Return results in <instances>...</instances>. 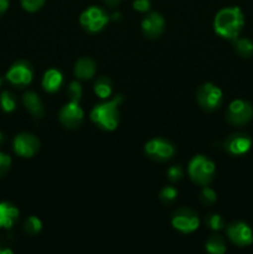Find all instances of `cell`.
<instances>
[{
    "label": "cell",
    "instance_id": "cell-1",
    "mask_svg": "<svg viewBox=\"0 0 253 254\" xmlns=\"http://www.w3.org/2000/svg\"><path fill=\"white\" fill-rule=\"evenodd\" d=\"M245 25V16L238 6L225 7L216 14L213 29L216 34L228 40L237 39Z\"/></svg>",
    "mask_w": 253,
    "mask_h": 254
},
{
    "label": "cell",
    "instance_id": "cell-2",
    "mask_svg": "<svg viewBox=\"0 0 253 254\" xmlns=\"http://www.w3.org/2000/svg\"><path fill=\"white\" fill-rule=\"evenodd\" d=\"M122 102L123 96L118 94L112 101L96 106L91 112L92 122L104 130H114L119 123V106Z\"/></svg>",
    "mask_w": 253,
    "mask_h": 254
},
{
    "label": "cell",
    "instance_id": "cell-3",
    "mask_svg": "<svg viewBox=\"0 0 253 254\" xmlns=\"http://www.w3.org/2000/svg\"><path fill=\"white\" fill-rule=\"evenodd\" d=\"M215 171L213 161L203 155H196L189 164V175L191 180L201 186L208 185L213 180Z\"/></svg>",
    "mask_w": 253,
    "mask_h": 254
},
{
    "label": "cell",
    "instance_id": "cell-4",
    "mask_svg": "<svg viewBox=\"0 0 253 254\" xmlns=\"http://www.w3.org/2000/svg\"><path fill=\"white\" fill-rule=\"evenodd\" d=\"M253 117V107L250 102L243 101V99H235L228 106L226 112V119L228 123L233 126H245L252 119Z\"/></svg>",
    "mask_w": 253,
    "mask_h": 254
},
{
    "label": "cell",
    "instance_id": "cell-5",
    "mask_svg": "<svg viewBox=\"0 0 253 254\" xmlns=\"http://www.w3.org/2000/svg\"><path fill=\"white\" fill-rule=\"evenodd\" d=\"M198 104L205 111H215L222 103V91L213 83H203L198 87L196 93Z\"/></svg>",
    "mask_w": 253,
    "mask_h": 254
},
{
    "label": "cell",
    "instance_id": "cell-6",
    "mask_svg": "<svg viewBox=\"0 0 253 254\" xmlns=\"http://www.w3.org/2000/svg\"><path fill=\"white\" fill-rule=\"evenodd\" d=\"M109 17L103 9L98 6H91L84 10L79 16V22L84 30L89 32H98L106 26Z\"/></svg>",
    "mask_w": 253,
    "mask_h": 254
},
{
    "label": "cell",
    "instance_id": "cell-7",
    "mask_svg": "<svg viewBox=\"0 0 253 254\" xmlns=\"http://www.w3.org/2000/svg\"><path fill=\"white\" fill-rule=\"evenodd\" d=\"M175 151L176 149L174 144L166 139L155 138L145 144V154L148 155V158L156 161L169 160L173 158Z\"/></svg>",
    "mask_w": 253,
    "mask_h": 254
},
{
    "label": "cell",
    "instance_id": "cell-8",
    "mask_svg": "<svg viewBox=\"0 0 253 254\" xmlns=\"http://www.w3.org/2000/svg\"><path fill=\"white\" fill-rule=\"evenodd\" d=\"M171 225L180 232L191 233L197 230L200 226V220L197 217V213L193 212L190 208H180L174 213Z\"/></svg>",
    "mask_w": 253,
    "mask_h": 254
},
{
    "label": "cell",
    "instance_id": "cell-9",
    "mask_svg": "<svg viewBox=\"0 0 253 254\" xmlns=\"http://www.w3.org/2000/svg\"><path fill=\"white\" fill-rule=\"evenodd\" d=\"M34 72L31 66L26 61H17L6 72V79L14 86L24 87L31 83Z\"/></svg>",
    "mask_w": 253,
    "mask_h": 254
},
{
    "label": "cell",
    "instance_id": "cell-10",
    "mask_svg": "<svg viewBox=\"0 0 253 254\" xmlns=\"http://www.w3.org/2000/svg\"><path fill=\"white\" fill-rule=\"evenodd\" d=\"M227 236L238 247H247L253 243V231L246 222H233L228 225Z\"/></svg>",
    "mask_w": 253,
    "mask_h": 254
},
{
    "label": "cell",
    "instance_id": "cell-11",
    "mask_svg": "<svg viewBox=\"0 0 253 254\" xmlns=\"http://www.w3.org/2000/svg\"><path fill=\"white\" fill-rule=\"evenodd\" d=\"M40 140L30 133L17 134L14 139V151L22 158H31L39 151Z\"/></svg>",
    "mask_w": 253,
    "mask_h": 254
},
{
    "label": "cell",
    "instance_id": "cell-12",
    "mask_svg": "<svg viewBox=\"0 0 253 254\" xmlns=\"http://www.w3.org/2000/svg\"><path fill=\"white\" fill-rule=\"evenodd\" d=\"M83 109L77 102H69L60 111V122L68 129H76L83 122Z\"/></svg>",
    "mask_w": 253,
    "mask_h": 254
},
{
    "label": "cell",
    "instance_id": "cell-13",
    "mask_svg": "<svg viewBox=\"0 0 253 254\" xmlns=\"http://www.w3.org/2000/svg\"><path fill=\"white\" fill-rule=\"evenodd\" d=\"M252 146V139L245 133H236L228 136L225 141V149L232 155H243Z\"/></svg>",
    "mask_w": 253,
    "mask_h": 254
},
{
    "label": "cell",
    "instance_id": "cell-14",
    "mask_svg": "<svg viewBox=\"0 0 253 254\" xmlns=\"http://www.w3.org/2000/svg\"><path fill=\"white\" fill-rule=\"evenodd\" d=\"M164 17L159 12H153L148 15L141 22V30L144 35L149 39H156L164 31Z\"/></svg>",
    "mask_w": 253,
    "mask_h": 254
},
{
    "label": "cell",
    "instance_id": "cell-15",
    "mask_svg": "<svg viewBox=\"0 0 253 254\" xmlns=\"http://www.w3.org/2000/svg\"><path fill=\"white\" fill-rule=\"evenodd\" d=\"M19 220V210L9 202H0V228L10 230Z\"/></svg>",
    "mask_w": 253,
    "mask_h": 254
},
{
    "label": "cell",
    "instance_id": "cell-16",
    "mask_svg": "<svg viewBox=\"0 0 253 254\" xmlns=\"http://www.w3.org/2000/svg\"><path fill=\"white\" fill-rule=\"evenodd\" d=\"M22 103H24L25 108L30 112L32 117H35V118L44 117V104H42L41 99H40V97L35 92H26L24 97H22Z\"/></svg>",
    "mask_w": 253,
    "mask_h": 254
},
{
    "label": "cell",
    "instance_id": "cell-17",
    "mask_svg": "<svg viewBox=\"0 0 253 254\" xmlns=\"http://www.w3.org/2000/svg\"><path fill=\"white\" fill-rule=\"evenodd\" d=\"M96 62L88 57L79 59L74 64V74L79 79H91L96 74Z\"/></svg>",
    "mask_w": 253,
    "mask_h": 254
},
{
    "label": "cell",
    "instance_id": "cell-18",
    "mask_svg": "<svg viewBox=\"0 0 253 254\" xmlns=\"http://www.w3.org/2000/svg\"><path fill=\"white\" fill-rule=\"evenodd\" d=\"M62 82H63V77H62L61 72L51 68L45 72L44 78H42V86H44L45 91L54 93V92L59 91L60 87L62 86Z\"/></svg>",
    "mask_w": 253,
    "mask_h": 254
},
{
    "label": "cell",
    "instance_id": "cell-19",
    "mask_svg": "<svg viewBox=\"0 0 253 254\" xmlns=\"http://www.w3.org/2000/svg\"><path fill=\"white\" fill-rule=\"evenodd\" d=\"M235 50L241 57L250 59L253 56V42L246 37L235 39Z\"/></svg>",
    "mask_w": 253,
    "mask_h": 254
},
{
    "label": "cell",
    "instance_id": "cell-20",
    "mask_svg": "<svg viewBox=\"0 0 253 254\" xmlns=\"http://www.w3.org/2000/svg\"><path fill=\"white\" fill-rule=\"evenodd\" d=\"M206 250H207V252L213 254H223L227 248H226L225 241L220 236L213 235L208 238L207 243H206Z\"/></svg>",
    "mask_w": 253,
    "mask_h": 254
},
{
    "label": "cell",
    "instance_id": "cell-21",
    "mask_svg": "<svg viewBox=\"0 0 253 254\" xmlns=\"http://www.w3.org/2000/svg\"><path fill=\"white\" fill-rule=\"evenodd\" d=\"M94 92L101 98H108L112 94V82L107 77H101L94 83Z\"/></svg>",
    "mask_w": 253,
    "mask_h": 254
},
{
    "label": "cell",
    "instance_id": "cell-22",
    "mask_svg": "<svg viewBox=\"0 0 253 254\" xmlns=\"http://www.w3.org/2000/svg\"><path fill=\"white\" fill-rule=\"evenodd\" d=\"M0 106H1L2 111L10 113L16 108V98L11 92L4 91L0 94Z\"/></svg>",
    "mask_w": 253,
    "mask_h": 254
},
{
    "label": "cell",
    "instance_id": "cell-23",
    "mask_svg": "<svg viewBox=\"0 0 253 254\" xmlns=\"http://www.w3.org/2000/svg\"><path fill=\"white\" fill-rule=\"evenodd\" d=\"M42 230V222L36 216H30L24 223V231L30 236H35Z\"/></svg>",
    "mask_w": 253,
    "mask_h": 254
},
{
    "label": "cell",
    "instance_id": "cell-24",
    "mask_svg": "<svg viewBox=\"0 0 253 254\" xmlns=\"http://www.w3.org/2000/svg\"><path fill=\"white\" fill-rule=\"evenodd\" d=\"M206 225H207L212 231H220L225 227L223 218L221 217L220 215H217V213H210V215L206 217Z\"/></svg>",
    "mask_w": 253,
    "mask_h": 254
},
{
    "label": "cell",
    "instance_id": "cell-25",
    "mask_svg": "<svg viewBox=\"0 0 253 254\" xmlns=\"http://www.w3.org/2000/svg\"><path fill=\"white\" fill-rule=\"evenodd\" d=\"M160 198L164 202H173L178 197V190L173 186H166L160 191Z\"/></svg>",
    "mask_w": 253,
    "mask_h": 254
},
{
    "label": "cell",
    "instance_id": "cell-26",
    "mask_svg": "<svg viewBox=\"0 0 253 254\" xmlns=\"http://www.w3.org/2000/svg\"><path fill=\"white\" fill-rule=\"evenodd\" d=\"M200 198L201 201H202V203H205V205H212V203H215V201L217 200V195H216V192L212 189L206 188L205 186L203 190L201 191Z\"/></svg>",
    "mask_w": 253,
    "mask_h": 254
},
{
    "label": "cell",
    "instance_id": "cell-27",
    "mask_svg": "<svg viewBox=\"0 0 253 254\" xmlns=\"http://www.w3.org/2000/svg\"><path fill=\"white\" fill-rule=\"evenodd\" d=\"M68 96L71 102H77L78 103L79 99L82 97V87L78 82H72L68 87Z\"/></svg>",
    "mask_w": 253,
    "mask_h": 254
},
{
    "label": "cell",
    "instance_id": "cell-28",
    "mask_svg": "<svg viewBox=\"0 0 253 254\" xmlns=\"http://www.w3.org/2000/svg\"><path fill=\"white\" fill-rule=\"evenodd\" d=\"M45 4V0H21V5L26 11L35 12L41 9Z\"/></svg>",
    "mask_w": 253,
    "mask_h": 254
},
{
    "label": "cell",
    "instance_id": "cell-29",
    "mask_svg": "<svg viewBox=\"0 0 253 254\" xmlns=\"http://www.w3.org/2000/svg\"><path fill=\"white\" fill-rule=\"evenodd\" d=\"M10 166H11V158H10V155L0 151V178L9 173Z\"/></svg>",
    "mask_w": 253,
    "mask_h": 254
},
{
    "label": "cell",
    "instance_id": "cell-30",
    "mask_svg": "<svg viewBox=\"0 0 253 254\" xmlns=\"http://www.w3.org/2000/svg\"><path fill=\"white\" fill-rule=\"evenodd\" d=\"M183 175H184L183 169H181L179 165H175V166H171V168H169L168 178H169V180L173 181V183L180 180V179L183 178Z\"/></svg>",
    "mask_w": 253,
    "mask_h": 254
},
{
    "label": "cell",
    "instance_id": "cell-31",
    "mask_svg": "<svg viewBox=\"0 0 253 254\" xmlns=\"http://www.w3.org/2000/svg\"><path fill=\"white\" fill-rule=\"evenodd\" d=\"M133 7L136 11L146 12L150 9V0H134Z\"/></svg>",
    "mask_w": 253,
    "mask_h": 254
},
{
    "label": "cell",
    "instance_id": "cell-32",
    "mask_svg": "<svg viewBox=\"0 0 253 254\" xmlns=\"http://www.w3.org/2000/svg\"><path fill=\"white\" fill-rule=\"evenodd\" d=\"M9 7V0H0V15L4 14Z\"/></svg>",
    "mask_w": 253,
    "mask_h": 254
},
{
    "label": "cell",
    "instance_id": "cell-33",
    "mask_svg": "<svg viewBox=\"0 0 253 254\" xmlns=\"http://www.w3.org/2000/svg\"><path fill=\"white\" fill-rule=\"evenodd\" d=\"M104 1H106L109 6H116V5H118L119 2H121V0H104Z\"/></svg>",
    "mask_w": 253,
    "mask_h": 254
},
{
    "label": "cell",
    "instance_id": "cell-34",
    "mask_svg": "<svg viewBox=\"0 0 253 254\" xmlns=\"http://www.w3.org/2000/svg\"><path fill=\"white\" fill-rule=\"evenodd\" d=\"M12 251L7 250V248H0V254H11Z\"/></svg>",
    "mask_w": 253,
    "mask_h": 254
},
{
    "label": "cell",
    "instance_id": "cell-35",
    "mask_svg": "<svg viewBox=\"0 0 253 254\" xmlns=\"http://www.w3.org/2000/svg\"><path fill=\"white\" fill-rule=\"evenodd\" d=\"M2 141H4V135H2V133L0 131V144H1Z\"/></svg>",
    "mask_w": 253,
    "mask_h": 254
},
{
    "label": "cell",
    "instance_id": "cell-36",
    "mask_svg": "<svg viewBox=\"0 0 253 254\" xmlns=\"http://www.w3.org/2000/svg\"><path fill=\"white\" fill-rule=\"evenodd\" d=\"M1 84H2V78L0 77V87H1Z\"/></svg>",
    "mask_w": 253,
    "mask_h": 254
}]
</instances>
